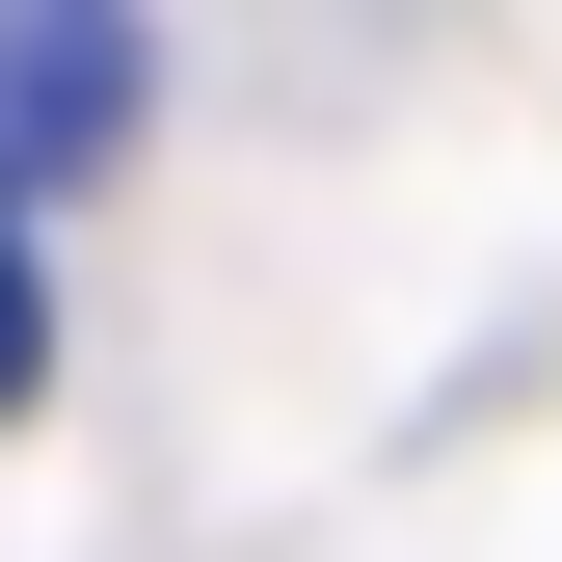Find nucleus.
<instances>
[{
  "mask_svg": "<svg viewBox=\"0 0 562 562\" xmlns=\"http://www.w3.org/2000/svg\"><path fill=\"white\" fill-rule=\"evenodd\" d=\"M134 81H161V54H134V0H0V241H27L54 188L134 161Z\"/></svg>",
  "mask_w": 562,
  "mask_h": 562,
  "instance_id": "f257e3e1",
  "label": "nucleus"
},
{
  "mask_svg": "<svg viewBox=\"0 0 562 562\" xmlns=\"http://www.w3.org/2000/svg\"><path fill=\"white\" fill-rule=\"evenodd\" d=\"M54 402V241H0V429Z\"/></svg>",
  "mask_w": 562,
  "mask_h": 562,
  "instance_id": "f03ea898",
  "label": "nucleus"
}]
</instances>
